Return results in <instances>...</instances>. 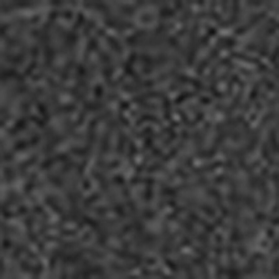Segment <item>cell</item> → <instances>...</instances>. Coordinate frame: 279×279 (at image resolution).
Returning a JSON list of instances; mask_svg holds the SVG:
<instances>
[{"mask_svg": "<svg viewBox=\"0 0 279 279\" xmlns=\"http://www.w3.org/2000/svg\"><path fill=\"white\" fill-rule=\"evenodd\" d=\"M201 23L193 22L191 23L189 30L185 39L186 52L184 64L188 70L193 69L200 54L198 39L202 30Z\"/></svg>", "mask_w": 279, "mask_h": 279, "instance_id": "obj_1", "label": "cell"}, {"mask_svg": "<svg viewBox=\"0 0 279 279\" xmlns=\"http://www.w3.org/2000/svg\"><path fill=\"white\" fill-rule=\"evenodd\" d=\"M237 72L242 78H250L266 75L279 84V65L275 64L270 67L262 62L254 67L248 68L239 65Z\"/></svg>", "mask_w": 279, "mask_h": 279, "instance_id": "obj_2", "label": "cell"}, {"mask_svg": "<svg viewBox=\"0 0 279 279\" xmlns=\"http://www.w3.org/2000/svg\"><path fill=\"white\" fill-rule=\"evenodd\" d=\"M46 89L45 86L43 85H38L32 88L18 103L16 109L13 111L15 115L30 113L32 107L44 96Z\"/></svg>", "mask_w": 279, "mask_h": 279, "instance_id": "obj_3", "label": "cell"}, {"mask_svg": "<svg viewBox=\"0 0 279 279\" xmlns=\"http://www.w3.org/2000/svg\"><path fill=\"white\" fill-rule=\"evenodd\" d=\"M171 95L165 86L156 87L144 90L127 98L132 105L153 101H160L164 97Z\"/></svg>", "mask_w": 279, "mask_h": 279, "instance_id": "obj_4", "label": "cell"}, {"mask_svg": "<svg viewBox=\"0 0 279 279\" xmlns=\"http://www.w3.org/2000/svg\"><path fill=\"white\" fill-rule=\"evenodd\" d=\"M240 82L248 89L252 86H257L267 91L270 94L279 95V85L271 78L266 75L258 77L242 78Z\"/></svg>", "mask_w": 279, "mask_h": 279, "instance_id": "obj_5", "label": "cell"}, {"mask_svg": "<svg viewBox=\"0 0 279 279\" xmlns=\"http://www.w3.org/2000/svg\"><path fill=\"white\" fill-rule=\"evenodd\" d=\"M237 88L221 114L222 118L228 117L235 114L243 102L248 90L247 88L238 83Z\"/></svg>", "mask_w": 279, "mask_h": 279, "instance_id": "obj_6", "label": "cell"}, {"mask_svg": "<svg viewBox=\"0 0 279 279\" xmlns=\"http://www.w3.org/2000/svg\"><path fill=\"white\" fill-rule=\"evenodd\" d=\"M101 21L104 28L120 32L130 30L135 25L133 20L117 16H103Z\"/></svg>", "mask_w": 279, "mask_h": 279, "instance_id": "obj_7", "label": "cell"}, {"mask_svg": "<svg viewBox=\"0 0 279 279\" xmlns=\"http://www.w3.org/2000/svg\"><path fill=\"white\" fill-rule=\"evenodd\" d=\"M51 133V131L47 129L43 133H38L33 134L28 138L20 140L13 144L11 150L9 152L14 156L15 153L37 145L43 138H48Z\"/></svg>", "mask_w": 279, "mask_h": 279, "instance_id": "obj_8", "label": "cell"}, {"mask_svg": "<svg viewBox=\"0 0 279 279\" xmlns=\"http://www.w3.org/2000/svg\"><path fill=\"white\" fill-rule=\"evenodd\" d=\"M39 118V116L30 113L21 115L7 130L6 135L11 138L16 136L31 124L35 125Z\"/></svg>", "mask_w": 279, "mask_h": 279, "instance_id": "obj_9", "label": "cell"}, {"mask_svg": "<svg viewBox=\"0 0 279 279\" xmlns=\"http://www.w3.org/2000/svg\"><path fill=\"white\" fill-rule=\"evenodd\" d=\"M213 251L215 256L212 259V264L215 268V276L220 278L222 276L223 267L222 263V257L223 252V239L220 233H217L214 235Z\"/></svg>", "mask_w": 279, "mask_h": 279, "instance_id": "obj_10", "label": "cell"}, {"mask_svg": "<svg viewBox=\"0 0 279 279\" xmlns=\"http://www.w3.org/2000/svg\"><path fill=\"white\" fill-rule=\"evenodd\" d=\"M150 113H157L161 116L159 101L144 102L133 106L127 112V115L132 120L140 115Z\"/></svg>", "mask_w": 279, "mask_h": 279, "instance_id": "obj_11", "label": "cell"}, {"mask_svg": "<svg viewBox=\"0 0 279 279\" xmlns=\"http://www.w3.org/2000/svg\"><path fill=\"white\" fill-rule=\"evenodd\" d=\"M167 123H168L164 121L160 114L150 113L140 115L133 120L132 126L135 128H139L149 125L157 129Z\"/></svg>", "mask_w": 279, "mask_h": 279, "instance_id": "obj_12", "label": "cell"}, {"mask_svg": "<svg viewBox=\"0 0 279 279\" xmlns=\"http://www.w3.org/2000/svg\"><path fill=\"white\" fill-rule=\"evenodd\" d=\"M240 12V3L239 1L233 0L230 5L228 17L223 19L216 23V27L219 29H225L230 28L239 21Z\"/></svg>", "mask_w": 279, "mask_h": 279, "instance_id": "obj_13", "label": "cell"}, {"mask_svg": "<svg viewBox=\"0 0 279 279\" xmlns=\"http://www.w3.org/2000/svg\"><path fill=\"white\" fill-rule=\"evenodd\" d=\"M278 28L279 24L277 22L257 39L246 45L244 50L249 53L258 52L260 48L274 35Z\"/></svg>", "mask_w": 279, "mask_h": 279, "instance_id": "obj_14", "label": "cell"}, {"mask_svg": "<svg viewBox=\"0 0 279 279\" xmlns=\"http://www.w3.org/2000/svg\"><path fill=\"white\" fill-rule=\"evenodd\" d=\"M190 254L191 253L183 251L175 256V259L186 278L195 279L197 278V271L189 261Z\"/></svg>", "mask_w": 279, "mask_h": 279, "instance_id": "obj_15", "label": "cell"}, {"mask_svg": "<svg viewBox=\"0 0 279 279\" xmlns=\"http://www.w3.org/2000/svg\"><path fill=\"white\" fill-rule=\"evenodd\" d=\"M127 129H122L116 133L114 152L112 157L123 160L129 140Z\"/></svg>", "mask_w": 279, "mask_h": 279, "instance_id": "obj_16", "label": "cell"}, {"mask_svg": "<svg viewBox=\"0 0 279 279\" xmlns=\"http://www.w3.org/2000/svg\"><path fill=\"white\" fill-rule=\"evenodd\" d=\"M260 173L259 178L261 192L260 204L261 207H265L269 204L270 198V190L268 184L269 169L267 166H263Z\"/></svg>", "mask_w": 279, "mask_h": 279, "instance_id": "obj_17", "label": "cell"}, {"mask_svg": "<svg viewBox=\"0 0 279 279\" xmlns=\"http://www.w3.org/2000/svg\"><path fill=\"white\" fill-rule=\"evenodd\" d=\"M270 94L266 90L261 91L256 102L249 114L248 119L252 123L258 120L265 111V102L270 96Z\"/></svg>", "mask_w": 279, "mask_h": 279, "instance_id": "obj_18", "label": "cell"}, {"mask_svg": "<svg viewBox=\"0 0 279 279\" xmlns=\"http://www.w3.org/2000/svg\"><path fill=\"white\" fill-rule=\"evenodd\" d=\"M262 89L257 86H252L248 89L243 102L239 110V113L246 115L251 112Z\"/></svg>", "mask_w": 279, "mask_h": 279, "instance_id": "obj_19", "label": "cell"}, {"mask_svg": "<svg viewBox=\"0 0 279 279\" xmlns=\"http://www.w3.org/2000/svg\"><path fill=\"white\" fill-rule=\"evenodd\" d=\"M267 15V12L265 11L254 13L246 23L235 29L233 33L237 36L245 34L261 22Z\"/></svg>", "mask_w": 279, "mask_h": 279, "instance_id": "obj_20", "label": "cell"}, {"mask_svg": "<svg viewBox=\"0 0 279 279\" xmlns=\"http://www.w3.org/2000/svg\"><path fill=\"white\" fill-rule=\"evenodd\" d=\"M224 18L220 12L216 10H210L207 8L198 9L194 11L192 22H202L207 21L215 22L216 23L221 20Z\"/></svg>", "mask_w": 279, "mask_h": 279, "instance_id": "obj_21", "label": "cell"}, {"mask_svg": "<svg viewBox=\"0 0 279 279\" xmlns=\"http://www.w3.org/2000/svg\"><path fill=\"white\" fill-rule=\"evenodd\" d=\"M228 55L233 61H237L255 66L263 62L262 59L258 56L252 55L239 51H229Z\"/></svg>", "mask_w": 279, "mask_h": 279, "instance_id": "obj_22", "label": "cell"}, {"mask_svg": "<svg viewBox=\"0 0 279 279\" xmlns=\"http://www.w3.org/2000/svg\"><path fill=\"white\" fill-rule=\"evenodd\" d=\"M156 129L149 125L139 128H135L132 126L127 131L130 138L138 142H141Z\"/></svg>", "mask_w": 279, "mask_h": 279, "instance_id": "obj_23", "label": "cell"}, {"mask_svg": "<svg viewBox=\"0 0 279 279\" xmlns=\"http://www.w3.org/2000/svg\"><path fill=\"white\" fill-rule=\"evenodd\" d=\"M72 84L80 91L91 97L94 83L85 77L73 73L72 77Z\"/></svg>", "mask_w": 279, "mask_h": 279, "instance_id": "obj_24", "label": "cell"}, {"mask_svg": "<svg viewBox=\"0 0 279 279\" xmlns=\"http://www.w3.org/2000/svg\"><path fill=\"white\" fill-rule=\"evenodd\" d=\"M241 78L239 74L236 72L233 74L224 84L222 90L224 97L228 103L233 95L237 84Z\"/></svg>", "mask_w": 279, "mask_h": 279, "instance_id": "obj_25", "label": "cell"}, {"mask_svg": "<svg viewBox=\"0 0 279 279\" xmlns=\"http://www.w3.org/2000/svg\"><path fill=\"white\" fill-rule=\"evenodd\" d=\"M98 20L96 18L87 19L80 32L82 38L86 40L91 36L98 27Z\"/></svg>", "mask_w": 279, "mask_h": 279, "instance_id": "obj_26", "label": "cell"}, {"mask_svg": "<svg viewBox=\"0 0 279 279\" xmlns=\"http://www.w3.org/2000/svg\"><path fill=\"white\" fill-rule=\"evenodd\" d=\"M260 153L262 159L267 162L269 166L273 167L278 165V162L272 156V154L267 140H264L262 143Z\"/></svg>", "mask_w": 279, "mask_h": 279, "instance_id": "obj_27", "label": "cell"}, {"mask_svg": "<svg viewBox=\"0 0 279 279\" xmlns=\"http://www.w3.org/2000/svg\"><path fill=\"white\" fill-rule=\"evenodd\" d=\"M271 127L268 132V140L267 141L272 154L276 155L278 154L279 152L277 130L274 126Z\"/></svg>", "mask_w": 279, "mask_h": 279, "instance_id": "obj_28", "label": "cell"}, {"mask_svg": "<svg viewBox=\"0 0 279 279\" xmlns=\"http://www.w3.org/2000/svg\"><path fill=\"white\" fill-rule=\"evenodd\" d=\"M214 43L219 46L223 51L229 50L234 47L237 45V41L230 37L220 36L217 37Z\"/></svg>", "mask_w": 279, "mask_h": 279, "instance_id": "obj_29", "label": "cell"}, {"mask_svg": "<svg viewBox=\"0 0 279 279\" xmlns=\"http://www.w3.org/2000/svg\"><path fill=\"white\" fill-rule=\"evenodd\" d=\"M276 22V19L273 17H271L267 19L260 25L253 33L251 38V42L257 39L261 34L273 25Z\"/></svg>", "mask_w": 279, "mask_h": 279, "instance_id": "obj_30", "label": "cell"}, {"mask_svg": "<svg viewBox=\"0 0 279 279\" xmlns=\"http://www.w3.org/2000/svg\"><path fill=\"white\" fill-rule=\"evenodd\" d=\"M191 252L198 257L209 265L212 264V259L210 253L203 248L197 244H194L190 248Z\"/></svg>", "mask_w": 279, "mask_h": 279, "instance_id": "obj_31", "label": "cell"}, {"mask_svg": "<svg viewBox=\"0 0 279 279\" xmlns=\"http://www.w3.org/2000/svg\"><path fill=\"white\" fill-rule=\"evenodd\" d=\"M163 265L168 268L172 274L179 276L182 273L179 265L175 259L169 256L161 259Z\"/></svg>", "mask_w": 279, "mask_h": 279, "instance_id": "obj_32", "label": "cell"}, {"mask_svg": "<svg viewBox=\"0 0 279 279\" xmlns=\"http://www.w3.org/2000/svg\"><path fill=\"white\" fill-rule=\"evenodd\" d=\"M202 30H204V33L210 36L211 38L216 37L218 33V29L213 26L210 22L207 21L201 23Z\"/></svg>", "mask_w": 279, "mask_h": 279, "instance_id": "obj_33", "label": "cell"}, {"mask_svg": "<svg viewBox=\"0 0 279 279\" xmlns=\"http://www.w3.org/2000/svg\"><path fill=\"white\" fill-rule=\"evenodd\" d=\"M211 38L205 33L199 35L198 42L201 52H205L210 46Z\"/></svg>", "mask_w": 279, "mask_h": 279, "instance_id": "obj_34", "label": "cell"}, {"mask_svg": "<svg viewBox=\"0 0 279 279\" xmlns=\"http://www.w3.org/2000/svg\"><path fill=\"white\" fill-rule=\"evenodd\" d=\"M273 40L270 38L265 43L257 52L258 57L261 59L267 58L273 43Z\"/></svg>", "mask_w": 279, "mask_h": 279, "instance_id": "obj_35", "label": "cell"}, {"mask_svg": "<svg viewBox=\"0 0 279 279\" xmlns=\"http://www.w3.org/2000/svg\"><path fill=\"white\" fill-rule=\"evenodd\" d=\"M279 104V95L270 96L265 102V111L277 108Z\"/></svg>", "mask_w": 279, "mask_h": 279, "instance_id": "obj_36", "label": "cell"}, {"mask_svg": "<svg viewBox=\"0 0 279 279\" xmlns=\"http://www.w3.org/2000/svg\"><path fill=\"white\" fill-rule=\"evenodd\" d=\"M279 47L277 45L267 56L268 61L269 64L273 65L278 62Z\"/></svg>", "mask_w": 279, "mask_h": 279, "instance_id": "obj_37", "label": "cell"}, {"mask_svg": "<svg viewBox=\"0 0 279 279\" xmlns=\"http://www.w3.org/2000/svg\"><path fill=\"white\" fill-rule=\"evenodd\" d=\"M219 7L220 12L223 17L228 16L230 9V4L228 0L219 1Z\"/></svg>", "mask_w": 279, "mask_h": 279, "instance_id": "obj_38", "label": "cell"}, {"mask_svg": "<svg viewBox=\"0 0 279 279\" xmlns=\"http://www.w3.org/2000/svg\"><path fill=\"white\" fill-rule=\"evenodd\" d=\"M44 269V265L41 262H39L33 271V274L34 278H37L42 272Z\"/></svg>", "mask_w": 279, "mask_h": 279, "instance_id": "obj_39", "label": "cell"}, {"mask_svg": "<svg viewBox=\"0 0 279 279\" xmlns=\"http://www.w3.org/2000/svg\"><path fill=\"white\" fill-rule=\"evenodd\" d=\"M207 1L206 0H194L195 7L198 9H202L207 8Z\"/></svg>", "mask_w": 279, "mask_h": 279, "instance_id": "obj_40", "label": "cell"}, {"mask_svg": "<svg viewBox=\"0 0 279 279\" xmlns=\"http://www.w3.org/2000/svg\"><path fill=\"white\" fill-rule=\"evenodd\" d=\"M219 7V1L210 0L207 1V8L210 10H216Z\"/></svg>", "mask_w": 279, "mask_h": 279, "instance_id": "obj_41", "label": "cell"}, {"mask_svg": "<svg viewBox=\"0 0 279 279\" xmlns=\"http://www.w3.org/2000/svg\"><path fill=\"white\" fill-rule=\"evenodd\" d=\"M4 261L2 259L1 260V274H2L3 273L4 269Z\"/></svg>", "mask_w": 279, "mask_h": 279, "instance_id": "obj_42", "label": "cell"}]
</instances>
